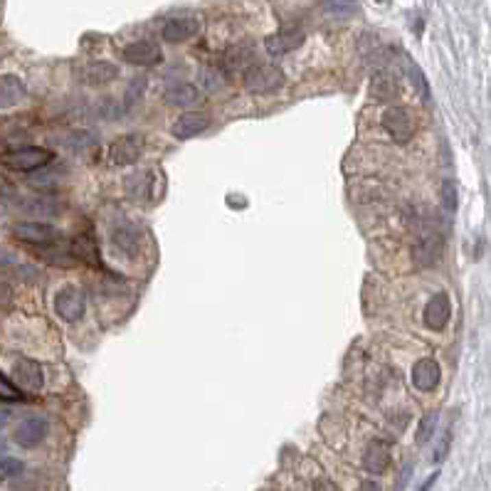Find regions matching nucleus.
Masks as SVG:
<instances>
[{
	"label": "nucleus",
	"mask_w": 491,
	"mask_h": 491,
	"mask_svg": "<svg viewBox=\"0 0 491 491\" xmlns=\"http://www.w3.org/2000/svg\"><path fill=\"white\" fill-rule=\"evenodd\" d=\"M5 160V166L12 168V171H20V173H32L37 168H45L52 160V151L47 148H37V146H27V148H20V151H12V154L3 156Z\"/></svg>",
	"instance_id": "4"
},
{
	"label": "nucleus",
	"mask_w": 491,
	"mask_h": 491,
	"mask_svg": "<svg viewBox=\"0 0 491 491\" xmlns=\"http://www.w3.org/2000/svg\"><path fill=\"white\" fill-rule=\"evenodd\" d=\"M375 89H378V99H390L395 92H398V84H395V82H390V77L381 74V77H378V84H375Z\"/></svg>",
	"instance_id": "28"
},
{
	"label": "nucleus",
	"mask_w": 491,
	"mask_h": 491,
	"mask_svg": "<svg viewBox=\"0 0 491 491\" xmlns=\"http://www.w3.org/2000/svg\"><path fill=\"white\" fill-rule=\"evenodd\" d=\"M245 89L252 94H270L284 84V72L274 64H254L245 72Z\"/></svg>",
	"instance_id": "2"
},
{
	"label": "nucleus",
	"mask_w": 491,
	"mask_h": 491,
	"mask_svg": "<svg viewBox=\"0 0 491 491\" xmlns=\"http://www.w3.org/2000/svg\"><path fill=\"white\" fill-rule=\"evenodd\" d=\"M437 422H440V415H437V410H430L424 412L422 420L418 422V432H415V442L418 444H427L435 437L437 432Z\"/></svg>",
	"instance_id": "22"
},
{
	"label": "nucleus",
	"mask_w": 491,
	"mask_h": 491,
	"mask_svg": "<svg viewBox=\"0 0 491 491\" xmlns=\"http://www.w3.org/2000/svg\"><path fill=\"white\" fill-rule=\"evenodd\" d=\"M8 154V146H5V141L0 139V156H5Z\"/></svg>",
	"instance_id": "34"
},
{
	"label": "nucleus",
	"mask_w": 491,
	"mask_h": 491,
	"mask_svg": "<svg viewBox=\"0 0 491 491\" xmlns=\"http://www.w3.org/2000/svg\"><path fill=\"white\" fill-rule=\"evenodd\" d=\"M143 154V139L139 134L121 136L109 146V158L114 166H131L141 158Z\"/></svg>",
	"instance_id": "6"
},
{
	"label": "nucleus",
	"mask_w": 491,
	"mask_h": 491,
	"mask_svg": "<svg viewBox=\"0 0 491 491\" xmlns=\"http://www.w3.org/2000/svg\"><path fill=\"white\" fill-rule=\"evenodd\" d=\"M449 316H452V304H449V296L444 294V291L435 294L427 304H424L422 321L427 328H432V331H442L444 326H447Z\"/></svg>",
	"instance_id": "9"
},
{
	"label": "nucleus",
	"mask_w": 491,
	"mask_h": 491,
	"mask_svg": "<svg viewBox=\"0 0 491 491\" xmlns=\"http://www.w3.org/2000/svg\"><path fill=\"white\" fill-rule=\"evenodd\" d=\"M84 309H86V296L80 287H74V284H64L55 294V313L60 316L62 321H72L82 319L84 316Z\"/></svg>",
	"instance_id": "3"
},
{
	"label": "nucleus",
	"mask_w": 491,
	"mask_h": 491,
	"mask_svg": "<svg viewBox=\"0 0 491 491\" xmlns=\"http://www.w3.org/2000/svg\"><path fill=\"white\" fill-rule=\"evenodd\" d=\"M449 447H452V427L444 430L442 442H440V447H437V452H435V462H442L444 457L449 455Z\"/></svg>",
	"instance_id": "29"
},
{
	"label": "nucleus",
	"mask_w": 491,
	"mask_h": 491,
	"mask_svg": "<svg viewBox=\"0 0 491 491\" xmlns=\"http://www.w3.org/2000/svg\"><path fill=\"white\" fill-rule=\"evenodd\" d=\"M437 477H440V474H432L430 479H427V481H424V484H422V489H420V491H430V486L437 481Z\"/></svg>",
	"instance_id": "33"
},
{
	"label": "nucleus",
	"mask_w": 491,
	"mask_h": 491,
	"mask_svg": "<svg viewBox=\"0 0 491 491\" xmlns=\"http://www.w3.org/2000/svg\"><path fill=\"white\" fill-rule=\"evenodd\" d=\"M123 188H126L129 197H134V200H146V195L154 193V176H151V171L131 173L126 183H123Z\"/></svg>",
	"instance_id": "20"
},
{
	"label": "nucleus",
	"mask_w": 491,
	"mask_h": 491,
	"mask_svg": "<svg viewBox=\"0 0 491 491\" xmlns=\"http://www.w3.org/2000/svg\"><path fill=\"white\" fill-rule=\"evenodd\" d=\"M407 72H410V80H412V84H415V89H418V94L422 97L424 104H427V101H430V84H427V80H424L422 69L410 62V64H407Z\"/></svg>",
	"instance_id": "24"
},
{
	"label": "nucleus",
	"mask_w": 491,
	"mask_h": 491,
	"mask_svg": "<svg viewBox=\"0 0 491 491\" xmlns=\"http://www.w3.org/2000/svg\"><path fill=\"white\" fill-rule=\"evenodd\" d=\"M440 378H442V370H440V363L435 358H420L412 368V385L418 387L420 393H430L440 385Z\"/></svg>",
	"instance_id": "10"
},
{
	"label": "nucleus",
	"mask_w": 491,
	"mask_h": 491,
	"mask_svg": "<svg viewBox=\"0 0 491 491\" xmlns=\"http://www.w3.org/2000/svg\"><path fill=\"white\" fill-rule=\"evenodd\" d=\"M208 126H210V117L205 111H188V114H180L178 121L173 123L171 134L176 136L178 141H185V139H193V136L203 134Z\"/></svg>",
	"instance_id": "11"
},
{
	"label": "nucleus",
	"mask_w": 491,
	"mask_h": 491,
	"mask_svg": "<svg viewBox=\"0 0 491 491\" xmlns=\"http://www.w3.org/2000/svg\"><path fill=\"white\" fill-rule=\"evenodd\" d=\"M12 373H15V381H18L20 390H27V393H40L45 385V370L37 361L30 358H20L12 366Z\"/></svg>",
	"instance_id": "8"
},
{
	"label": "nucleus",
	"mask_w": 491,
	"mask_h": 491,
	"mask_svg": "<svg viewBox=\"0 0 491 491\" xmlns=\"http://www.w3.org/2000/svg\"><path fill=\"white\" fill-rule=\"evenodd\" d=\"M121 55L129 64L151 67V64H158V62L163 60V49H160V45L154 43V40H136V43L123 47Z\"/></svg>",
	"instance_id": "5"
},
{
	"label": "nucleus",
	"mask_w": 491,
	"mask_h": 491,
	"mask_svg": "<svg viewBox=\"0 0 491 491\" xmlns=\"http://www.w3.org/2000/svg\"><path fill=\"white\" fill-rule=\"evenodd\" d=\"M200 23L195 18H171L163 25V40L166 43H185L197 35Z\"/></svg>",
	"instance_id": "17"
},
{
	"label": "nucleus",
	"mask_w": 491,
	"mask_h": 491,
	"mask_svg": "<svg viewBox=\"0 0 491 491\" xmlns=\"http://www.w3.org/2000/svg\"><path fill=\"white\" fill-rule=\"evenodd\" d=\"M383 129L390 134V139L398 143H407L418 131V119L407 106H390L383 111Z\"/></svg>",
	"instance_id": "1"
},
{
	"label": "nucleus",
	"mask_w": 491,
	"mask_h": 491,
	"mask_svg": "<svg viewBox=\"0 0 491 491\" xmlns=\"http://www.w3.org/2000/svg\"><path fill=\"white\" fill-rule=\"evenodd\" d=\"M0 400H5V403H18V400H23V390L3 373H0Z\"/></svg>",
	"instance_id": "26"
},
{
	"label": "nucleus",
	"mask_w": 491,
	"mask_h": 491,
	"mask_svg": "<svg viewBox=\"0 0 491 491\" xmlns=\"http://www.w3.org/2000/svg\"><path fill=\"white\" fill-rule=\"evenodd\" d=\"M114 247L121 252H126V254H134L136 250H139V242H141V235H139V230L134 228V225H121V228L114 230Z\"/></svg>",
	"instance_id": "21"
},
{
	"label": "nucleus",
	"mask_w": 491,
	"mask_h": 491,
	"mask_svg": "<svg viewBox=\"0 0 491 491\" xmlns=\"http://www.w3.org/2000/svg\"><path fill=\"white\" fill-rule=\"evenodd\" d=\"M301 43H304V32H301L299 27H284V30L267 37V40H264V47H267L270 55L282 57L287 55V52H291V49H296Z\"/></svg>",
	"instance_id": "12"
},
{
	"label": "nucleus",
	"mask_w": 491,
	"mask_h": 491,
	"mask_svg": "<svg viewBox=\"0 0 491 491\" xmlns=\"http://www.w3.org/2000/svg\"><path fill=\"white\" fill-rule=\"evenodd\" d=\"M326 12H331V15H350V12H356V5L353 3H326Z\"/></svg>",
	"instance_id": "30"
},
{
	"label": "nucleus",
	"mask_w": 491,
	"mask_h": 491,
	"mask_svg": "<svg viewBox=\"0 0 491 491\" xmlns=\"http://www.w3.org/2000/svg\"><path fill=\"white\" fill-rule=\"evenodd\" d=\"M25 464L20 459H15V457H3L0 459V479H12V477H18V474H23Z\"/></svg>",
	"instance_id": "27"
},
{
	"label": "nucleus",
	"mask_w": 491,
	"mask_h": 491,
	"mask_svg": "<svg viewBox=\"0 0 491 491\" xmlns=\"http://www.w3.org/2000/svg\"><path fill=\"white\" fill-rule=\"evenodd\" d=\"M363 467L368 474H383L390 467V444L383 440H370L363 452Z\"/></svg>",
	"instance_id": "14"
},
{
	"label": "nucleus",
	"mask_w": 491,
	"mask_h": 491,
	"mask_svg": "<svg viewBox=\"0 0 491 491\" xmlns=\"http://www.w3.org/2000/svg\"><path fill=\"white\" fill-rule=\"evenodd\" d=\"M166 101L171 106H180V109H185V106H193L200 99V92H197L195 84H188V82H180V84H173L166 89Z\"/></svg>",
	"instance_id": "19"
},
{
	"label": "nucleus",
	"mask_w": 491,
	"mask_h": 491,
	"mask_svg": "<svg viewBox=\"0 0 491 491\" xmlns=\"http://www.w3.org/2000/svg\"><path fill=\"white\" fill-rule=\"evenodd\" d=\"M82 77L80 80L84 84H92V86H101V84H109L119 77V67L117 64H111L106 60H97V62H89L82 67Z\"/></svg>",
	"instance_id": "15"
},
{
	"label": "nucleus",
	"mask_w": 491,
	"mask_h": 491,
	"mask_svg": "<svg viewBox=\"0 0 491 491\" xmlns=\"http://www.w3.org/2000/svg\"><path fill=\"white\" fill-rule=\"evenodd\" d=\"M415 257H418L420 264H432L440 257V242H437L435 235H424L420 245L415 247Z\"/></svg>",
	"instance_id": "23"
},
{
	"label": "nucleus",
	"mask_w": 491,
	"mask_h": 491,
	"mask_svg": "<svg viewBox=\"0 0 491 491\" xmlns=\"http://www.w3.org/2000/svg\"><path fill=\"white\" fill-rule=\"evenodd\" d=\"M27 89L15 74H0V109H12L25 101Z\"/></svg>",
	"instance_id": "16"
},
{
	"label": "nucleus",
	"mask_w": 491,
	"mask_h": 491,
	"mask_svg": "<svg viewBox=\"0 0 491 491\" xmlns=\"http://www.w3.org/2000/svg\"><path fill=\"white\" fill-rule=\"evenodd\" d=\"M358 491H383L381 484H375V481H363L361 486H358Z\"/></svg>",
	"instance_id": "32"
},
{
	"label": "nucleus",
	"mask_w": 491,
	"mask_h": 491,
	"mask_svg": "<svg viewBox=\"0 0 491 491\" xmlns=\"http://www.w3.org/2000/svg\"><path fill=\"white\" fill-rule=\"evenodd\" d=\"M45 437H47V422L40 418H30V420H23V422L15 427L12 432V440L25 449H32L37 444L43 442Z\"/></svg>",
	"instance_id": "13"
},
{
	"label": "nucleus",
	"mask_w": 491,
	"mask_h": 491,
	"mask_svg": "<svg viewBox=\"0 0 491 491\" xmlns=\"http://www.w3.org/2000/svg\"><path fill=\"white\" fill-rule=\"evenodd\" d=\"M12 301V289H10V284L0 276V307H8Z\"/></svg>",
	"instance_id": "31"
},
{
	"label": "nucleus",
	"mask_w": 491,
	"mask_h": 491,
	"mask_svg": "<svg viewBox=\"0 0 491 491\" xmlns=\"http://www.w3.org/2000/svg\"><path fill=\"white\" fill-rule=\"evenodd\" d=\"M67 252H69V257L72 259H80V262H84V264H99L101 262V259H99L97 242H94L89 235H77V237L69 242Z\"/></svg>",
	"instance_id": "18"
},
{
	"label": "nucleus",
	"mask_w": 491,
	"mask_h": 491,
	"mask_svg": "<svg viewBox=\"0 0 491 491\" xmlns=\"http://www.w3.org/2000/svg\"><path fill=\"white\" fill-rule=\"evenodd\" d=\"M442 208L447 213H457V205H459V197H457V183L455 180H444L442 183Z\"/></svg>",
	"instance_id": "25"
},
{
	"label": "nucleus",
	"mask_w": 491,
	"mask_h": 491,
	"mask_svg": "<svg viewBox=\"0 0 491 491\" xmlns=\"http://www.w3.org/2000/svg\"><path fill=\"white\" fill-rule=\"evenodd\" d=\"M10 232L18 240L27 242V245H43V247H49L60 237V232L52 225H43V222H15Z\"/></svg>",
	"instance_id": "7"
}]
</instances>
